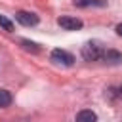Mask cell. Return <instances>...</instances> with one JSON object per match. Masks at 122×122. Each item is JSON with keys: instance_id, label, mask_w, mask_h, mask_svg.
Here are the masks:
<instances>
[{"instance_id": "6da1fadb", "label": "cell", "mask_w": 122, "mask_h": 122, "mask_svg": "<svg viewBox=\"0 0 122 122\" xmlns=\"http://www.w3.org/2000/svg\"><path fill=\"white\" fill-rule=\"evenodd\" d=\"M82 57L86 61H97L103 57V48L99 46V42H88L86 46H82Z\"/></svg>"}, {"instance_id": "7a4b0ae2", "label": "cell", "mask_w": 122, "mask_h": 122, "mask_svg": "<svg viewBox=\"0 0 122 122\" xmlns=\"http://www.w3.org/2000/svg\"><path fill=\"white\" fill-rule=\"evenodd\" d=\"M50 57H51V61H53L55 65H61V67H71V65L74 63V57H72L67 50H61V48H55Z\"/></svg>"}, {"instance_id": "3957f363", "label": "cell", "mask_w": 122, "mask_h": 122, "mask_svg": "<svg viewBox=\"0 0 122 122\" xmlns=\"http://www.w3.org/2000/svg\"><path fill=\"white\" fill-rule=\"evenodd\" d=\"M15 19L23 27H34V25H38V15L32 13V11H17L15 13Z\"/></svg>"}, {"instance_id": "277c9868", "label": "cell", "mask_w": 122, "mask_h": 122, "mask_svg": "<svg viewBox=\"0 0 122 122\" xmlns=\"http://www.w3.org/2000/svg\"><path fill=\"white\" fill-rule=\"evenodd\" d=\"M57 25L61 29H65V30H78V29H82V21L76 19V17H69V15L59 17L57 19Z\"/></svg>"}, {"instance_id": "5b68a950", "label": "cell", "mask_w": 122, "mask_h": 122, "mask_svg": "<svg viewBox=\"0 0 122 122\" xmlns=\"http://www.w3.org/2000/svg\"><path fill=\"white\" fill-rule=\"evenodd\" d=\"M101 59L109 65H118V63H122V53L116 51V50H107V51H103Z\"/></svg>"}, {"instance_id": "8992f818", "label": "cell", "mask_w": 122, "mask_h": 122, "mask_svg": "<svg viewBox=\"0 0 122 122\" xmlns=\"http://www.w3.org/2000/svg\"><path fill=\"white\" fill-rule=\"evenodd\" d=\"M72 4L78 6V8H88V6H99V8H103L107 2L105 0H72Z\"/></svg>"}, {"instance_id": "52a82bcc", "label": "cell", "mask_w": 122, "mask_h": 122, "mask_svg": "<svg viewBox=\"0 0 122 122\" xmlns=\"http://www.w3.org/2000/svg\"><path fill=\"white\" fill-rule=\"evenodd\" d=\"M11 93L8 92V90H0V109H6V107H10L11 105Z\"/></svg>"}, {"instance_id": "ba28073f", "label": "cell", "mask_w": 122, "mask_h": 122, "mask_svg": "<svg viewBox=\"0 0 122 122\" xmlns=\"http://www.w3.org/2000/svg\"><path fill=\"white\" fill-rule=\"evenodd\" d=\"M76 120H80V122H82V120H90V122H92V120H97V114H95L93 111H80V112L76 114Z\"/></svg>"}, {"instance_id": "9c48e42d", "label": "cell", "mask_w": 122, "mask_h": 122, "mask_svg": "<svg viewBox=\"0 0 122 122\" xmlns=\"http://www.w3.org/2000/svg\"><path fill=\"white\" fill-rule=\"evenodd\" d=\"M0 27H2L4 30H8V32L13 30V23H11L8 17H4V15H0Z\"/></svg>"}, {"instance_id": "30bf717a", "label": "cell", "mask_w": 122, "mask_h": 122, "mask_svg": "<svg viewBox=\"0 0 122 122\" xmlns=\"http://www.w3.org/2000/svg\"><path fill=\"white\" fill-rule=\"evenodd\" d=\"M21 44H23V46H25L27 50H32V51H38V48H36V44H34V42H29V40H23Z\"/></svg>"}, {"instance_id": "8fae6325", "label": "cell", "mask_w": 122, "mask_h": 122, "mask_svg": "<svg viewBox=\"0 0 122 122\" xmlns=\"http://www.w3.org/2000/svg\"><path fill=\"white\" fill-rule=\"evenodd\" d=\"M116 34H118V36H122V23H118V25H116Z\"/></svg>"}, {"instance_id": "7c38bea8", "label": "cell", "mask_w": 122, "mask_h": 122, "mask_svg": "<svg viewBox=\"0 0 122 122\" xmlns=\"http://www.w3.org/2000/svg\"><path fill=\"white\" fill-rule=\"evenodd\" d=\"M118 92H120V95H122V86H120V88H118Z\"/></svg>"}]
</instances>
